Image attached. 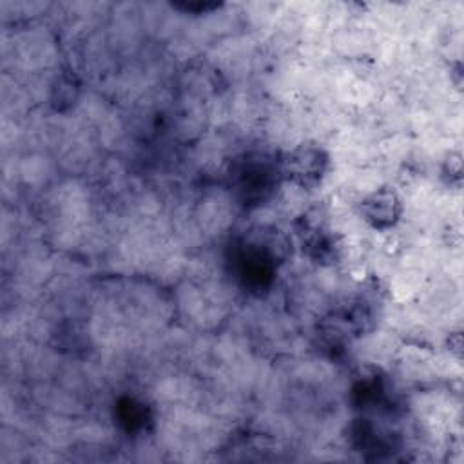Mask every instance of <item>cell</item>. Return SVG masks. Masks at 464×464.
Segmentation results:
<instances>
[{
	"label": "cell",
	"instance_id": "1",
	"mask_svg": "<svg viewBox=\"0 0 464 464\" xmlns=\"http://www.w3.org/2000/svg\"><path fill=\"white\" fill-rule=\"evenodd\" d=\"M328 167V156L321 147L299 145L281 161V174L301 187L321 183Z\"/></svg>",
	"mask_w": 464,
	"mask_h": 464
},
{
	"label": "cell",
	"instance_id": "2",
	"mask_svg": "<svg viewBox=\"0 0 464 464\" xmlns=\"http://www.w3.org/2000/svg\"><path fill=\"white\" fill-rule=\"evenodd\" d=\"M402 212L399 196L390 188H379L361 203L362 218L379 230L392 228Z\"/></svg>",
	"mask_w": 464,
	"mask_h": 464
},
{
	"label": "cell",
	"instance_id": "3",
	"mask_svg": "<svg viewBox=\"0 0 464 464\" xmlns=\"http://www.w3.org/2000/svg\"><path fill=\"white\" fill-rule=\"evenodd\" d=\"M176 9H183V11H192V9H198V11H212V9H218L219 4H210V2H199V4H176L174 5Z\"/></svg>",
	"mask_w": 464,
	"mask_h": 464
}]
</instances>
